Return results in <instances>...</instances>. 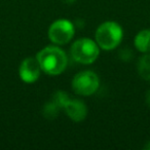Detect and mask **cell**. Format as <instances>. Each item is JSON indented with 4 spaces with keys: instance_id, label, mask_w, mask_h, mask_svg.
<instances>
[{
    "instance_id": "8992f818",
    "label": "cell",
    "mask_w": 150,
    "mask_h": 150,
    "mask_svg": "<svg viewBox=\"0 0 150 150\" xmlns=\"http://www.w3.org/2000/svg\"><path fill=\"white\" fill-rule=\"evenodd\" d=\"M41 68L36 58H26L21 63L19 68V75L26 83H33L39 78Z\"/></svg>"
},
{
    "instance_id": "4fadbf2b",
    "label": "cell",
    "mask_w": 150,
    "mask_h": 150,
    "mask_svg": "<svg viewBox=\"0 0 150 150\" xmlns=\"http://www.w3.org/2000/svg\"><path fill=\"white\" fill-rule=\"evenodd\" d=\"M145 100H146V103H147V105L150 107V90L148 91L147 93H146V97H145Z\"/></svg>"
},
{
    "instance_id": "8fae6325",
    "label": "cell",
    "mask_w": 150,
    "mask_h": 150,
    "mask_svg": "<svg viewBox=\"0 0 150 150\" xmlns=\"http://www.w3.org/2000/svg\"><path fill=\"white\" fill-rule=\"evenodd\" d=\"M71 100L69 95L64 91H57L54 95H52V102L57 104L61 109H64V107L67 105V103Z\"/></svg>"
},
{
    "instance_id": "9c48e42d",
    "label": "cell",
    "mask_w": 150,
    "mask_h": 150,
    "mask_svg": "<svg viewBox=\"0 0 150 150\" xmlns=\"http://www.w3.org/2000/svg\"><path fill=\"white\" fill-rule=\"evenodd\" d=\"M137 70L140 77L144 80H150V54H144L138 60Z\"/></svg>"
},
{
    "instance_id": "3957f363",
    "label": "cell",
    "mask_w": 150,
    "mask_h": 150,
    "mask_svg": "<svg viewBox=\"0 0 150 150\" xmlns=\"http://www.w3.org/2000/svg\"><path fill=\"white\" fill-rule=\"evenodd\" d=\"M70 52L75 62L90 65L98 59L100 54V47L96 41L90 38H80L73 42Z\"/></svg>"
},
{
    "instance_id": "ba28073f",
    "label": "cell",
    "mask_w": 150,
    "mask_h": 150,
    "mask_svg": "<svg viewBox=\"0 0 150 150\" xmlns=\"http://www.w3.org/2000/svg\"><path fill=\"white\" fill-rule=\"evenodd\" d=\"M134 44L142 54L150 52V29H144L138 32L134 39Z\"/></svg>"
},
{
    "instance_id": "9a60e30c",
    "label": "cell",
    "mask_w": 150,
    "mask_h": 150,
    "mask_svg": "<svg viewBox=\"0 0 150 150\" xmlns=\"http://www.w3.org/2000/svg\"><path fill=\"white\" fill-rule=\"evenodd\" d=\"M144 148H145V149H147V150H150V140L147 142V144H146L145 147H144Z\"/></svg>"
},
{
    "instance_id": "277c9868",
    "label": "cell",
    "mask_w": 150,
    "mask_h": 150,
    "mask_svg": "<svg viewBox=\"0 0 150 150\" xmlns=\"http://www.w3.org/2000/svg\"><path fill=\"white\" fill-rule=\"evenodd\" d=\"M72 90L80 96H91L98 91L100 86L99 76L91 70L77 73L72 79Z\"/></svg>"
},
{
    "instance_id": "7c38bea8",
    "label": "cell",
    "mask_w": 150,
    "mask_h": 150,
    "mask_svg": "<svg viewBox=\"0 0 150 150\" xmlns=\"http://www.w3.org/2000/svg\"><path fill=\"white\" fill-rule=\"evenodd\" d=\"M118 56L121 61H123V62H129V61L133 58L134 54H133V52H132V50L127 47V48H122V50L119 52Z\"/></svg>"
},
{
    "instance_id": "52a82bcc",
    "label": "cell",
    "mask_w": 150,
    "mask_h": 150,
    "mask_svg": "<svg viewBox=\"0 0 150 150\" xmlns=\"http://www.w3.org/2000/svg\"><path fill=\"white\" fill-rule=\"evenodd\" d=\"M64 110L69 118L75 122H80V121L84 120L86 114H88V107L80 100L71 99L64 107Z\"/></svg>"
},
{
    "instance_id": "5b68a950",
    "label": "cell",
    "mask_w": 150,
    "mask_h": 150,
    "mask_svg": "<svg viewBox=\"0 0 150 150\" xmlns=\"http://www.w3.org/2000/svg\"><path fill=\"white\" fill-rule=\"evenodd\" d=\"M75 33V27L70 21L57 20L50 26L47 35L50 40L57 45H64L71 41Z\"/></svg>"
},
{
    "instance_id": "6da1fadb",
    "label": "cell",
    "mask_w": 150,
    "mask_h": 150,
    "mask_svg": "<svg viewBox=\"0 0 150 150\" xmlns=\"http://www.w3.org/2000/svg\"><path fill=\"white\" fill-rule=\"evenodd\" d=\"M38 63L40 65L41 71L44 73L56 76L65 71L68 65L67 54L59 46H46L36 54Z\"/></svg>"
},
{
    "instance_id": "30bf717a",
    "label": "cell",
    "mask_w": 150,
    "mask_h": 150,
    "mask_svg": "<svg viewBox=\"0 0 150 150\" xmlns=\"http://www.w3.org/2000/svg\"><path fill=\"white\" fill-rule=\"evenodd\" d=\"M60 107L52 101V102H47L44 104L43 108H42V115L44 116V118L52 120V119L57 118V116L60 113Z\"/></svg>"
},
{
    "instance_id": "5bb4252c",
    "label": "cell",
    "mask_w": 150,
    "mask_h": 150,
    "mask_svg": "<svg viewBox=\"0 0 150 150\" xmlns=\"http://www.w3.org/2000/svg\"><path fill=\"white\" fill-rule=\"evenodd\" d=\"M64 3H67V4H72V3H74L76 0H62Z\"/></svg>"
},
{
    "instance_id": "7a4b0ae2",
    "label": "cell",
    "mask_w": 150,
    "mask_h": 150,
    "mask_svg": "<svg viewBox=\"0 0 150 150\" xmlns=\"http://www.w3.org/2000/svg\"><path fill=\"white\" fill-rule=\"evenodd\" d=\"M123 31L118 23L108 21L101 24L96 30L95 38L99 47L104 50H112L121 42Z\"/></svg>"
}]
</instances>
